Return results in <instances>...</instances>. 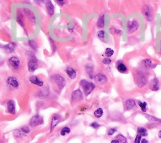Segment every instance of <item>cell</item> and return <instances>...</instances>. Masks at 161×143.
Here are the masks:
<instances>
[{"label": "cell", "mask_w": 161, "mask_h": 143, "mask_svg": "<svg viewBox=\"0 0 161 143\" xmlns=\"http://www.w3.org/2000/svg\"><path fill=\"white\" fill-rule=\"evenodd\" d=\"M26 54L29 57V63H28V69H29L30 72L33 73L39 67L37 59V57H35L33 52H32V51H28Z\"/></svg>", "instance_id": "cell-1"}, {"label": "cell", "mask_w": 161, "mask_h": 143, "mask_svg": "<svg viewBox=\"0 0 161 143\" xmlns=\"http://www.w3.org/2000/svg\"><path fill=\"white\" fill-rule=\"evenodd\" d=\"M80 85L83 88V91L86 96H88L95 88V85L86 80H82L80 81Z\"/></svg>", "instance_id": "cell-2"}, {"label": "cell", "mask_w": 161, "mask_h": 143, "mask_svg": "<svg viewBox=\"0 0 161 143\" xmlns=\"http://www.w3.org/2000/svg\"><path fill=\"white\" fill-rule=\"evenodd\" d=\"M43 124V117H41L39 114H36L33 115V117L31 118L30 120L29 124L31 127H35L38 125H42Z\"/></svg>", "instance_id": "cell-3"}, {"label": "cell", "mask_w": 161, "mask_h": 143, "mask_svg": "<svg viewBox=\"0 0 161 143\" xmlns=\"http://www.w3.org/2000/svg\"><path fill=\"white\" fill-rule=\"evenodd\" d=\"M142 12L143 15L145 16V19L148 21V22H150L152 20V18H153V11H152V8L149 5H145L143 6L142 10Z\"/></svg>", "instance_id": "cell-4"}, {"label": "cell", "mask_w": 161, "mask_h": 143, "mask_svg": "<svg viewBox=\"0 0 161 143\" xmlns=\"http://www.w3.org/2000/svg\"><path fill=\"white\" fill-rule=\"evenodd\" d=\"M52 80L54 81L55 83H56L58 87L59 88V89H62L66 86V80L64 79V78L61 76L60 75L54 74L52 76Z\"/></svg>", "instance_id": "cell-5"}, {"label": "cell", "mask_w": 161, "mask_h": 143, "mask_svg": "<svg viewBox=\"0 0 161 143\" xmlns=\"http://www.w3.org/2000/svg\"><path fill=\"white\" fill-rule=\"evenodd\" d=\"M147 83V79L145 76L142 72L137 71V85L138 87H142Z\"/></svg>", "instance_id": "cell-6"}, {"label": "cell", "mask_w": 161, "mask_h": 143, "mask_svg": "<svg viewBox=\"0 0 161 143\" xmlns=\"http://www.w3.org/2000/svg\"><path fill=\"white\" fill-rule=\"evenodd\" d=\"M138 27H139V23L137 20H132L128 22V24H127V29H128V33H131L135 32V30L138 29Z\"/></svg>", "instance_id": "cell-7"}, {"label": "cell", "mask_w": 161, "mask_h": 143, "mask_svg": "<svg viewBox=\"0 0 161 143\" xmlns=\"http://www.w3.org/2000/svg\"><path fill=\"white\" fill-rule=\"evenodd\" d=\"M71 99L73 101H79V100H83V94L80 89H77L72 93Z\"/></svg>", "instance_id": "cell-8"}, {"label": "cell", "mask_w": 161, "mask_h": 143, "mask_svg": "<svg viewBox=\"0 0 161 143\" xmlns=\"http://www.w3.org/2000/svg\"><path fill=\"white\" fill-rule=\"evenodd\" d=\"M61 120V117L59 114H55L52 116L50 122V131H52L58 125Z\"/></svg>", "instance_id": "cell-9"}, {"label": "cell", "mask_w": 161, "mask_h": 143, "mask_svg": "<svg viewBox=\"0 0 161 143\" xmlns=\"http://www.w3.org/2000/svg\"><path fill=\"white\" fill-rule=\"evenodd\" d=\"M8 63H9L10 65L14 69H17L20 66V59H18L16 56H12L8 59Z\"/></svg>", "instance_id": "cell-10"}, {"label": "cell", "mask_w": 161, "mask_h": 143, "mask_svg": "<svg viewBox=\"0 0 161 143\" xmlns=\"http://www.w3.org/2000/svg\"><path fill=\"white\" fill-rule=\"evenodd\" d=\"M7 110L10 114H16V103L13 100H10L7 103Z\"/></svg>", "instance_id": "cell-11"}, {"label": "cell", "mask_w": 161, "mask_h": 143, "mask_svg": "<svg viewBox=\"0 0 161 143\" xmlns=\"http://www.w3.org/2000/svg\"><path fill=\"white\" fill-rule=\"evenodd\" d=\"M95 81L100 85H104L108 82V78L103 73H100L95 76Z\"/></svg>", "instance_id": "cell-12"}, {"label": "cell", "mask_w": 161, "mask_h": 143, "mask_svg": "<svg viewBox=\"0 0 161 143\" xmlns=\"http://www.w3.org/2000/svg\"><path fill=\"white\" fill-rule=\"evenodd\" d=\"M149 88L152 91H157L159 90V81L157 78H154L151 80L149 84Z\"/></svg>", "instance_id": "cell-13"}, {"label": "cell", "mask_w": 161, "mask_h": 143, "mask_svg": "<svg viewBox=\"0 0 161 143\" xmlns=\"http://www.w3.org/2000/svg\"><path fill=\"white\" fill-rule=\"evenodd\" d=\"M117 69L120 73H126L128 71L127 66L121 61H119L117 63Z\"/></svg>", "instance_id": "cell-14"}, {"label": "cell", "mask_w": 161, "mask_h": 143, "mask_svg": "<svg viewBox=\"0 0 161 143\" xmlns=\"http://www.w3.org/2000/svg\"><path fill=\"white\" fill-rule=\"evenodd\" d=\"M85 70L86 71L87 74H88L89 77L91 79H93L94 77V75H93V72H94V67H93V65L91 63L87 64L85 66Z\"/></svg>", "instance_id": "cell-15"}, {"label": "cell", "mask_w": 161, "mask_h": 143, "mask_svg": "<svg viewBox=\"0 0 161 143\" xmlns=\"http://www.w3.org/2000/svg\"><path fill=\"white\" fill-rule=\"evenodd\" d=\"M7 83L13 88H17L19 86V83L17 80L16 78L13 77V76H10L7 79Z\"/></svg>", "instance_id": "cell-16"}, {"label": "cell", "mask_w": 161, "mask_h": 143, "mask_svg": "<svg viewBox=\"0 0 161 143\" xmlns=\"http://www.w3.org/2000/svg\"><path fill=\"white\" fill-rule=\"evenodd\" d=\"M29 80L31 83L35 85H37L39 86H42L43 85V82L39 80V78L36 76H31Z\"/></svg>", "instance_id": "cell-17"}, {"label": "cell", "mask_w": 161, "mask_h": 143, "mask_svg": "<svg viewBox=\"0 0 161 143\" xmlns=\"http://www.w3.org/2000/svg\"><path fill=\"white\" fill-rule=\"evenodd\" d=\"M46 6L47 8V11L48 14L50 16L53 15V13H54V6H53V4L50 1H47L46 3Z\"/></svg>", "instance_id": "cell-18"}, {"label": "cell", "mask_w": 161, "mask_h": 143, "mask_svg": "<svg viewBox=\"0 0 161 143\" xmlns=\"http://www.w3.org/2000/svg\"><path fill=\"white\" fill-rule=\"evenodd\" d=\"M143 64L145 68H147L154 69L157 66L156 64L152 63V61L149 59H145L143 60Z\"/></svg>", "instance_id": "cell-19"}, {"label": "cell", "mask_w": 161, "mask_h": 143, "mask_svg": "<svg viewBox=\"0 0 161 143\" xmlns=\"http://www.w3.org/2000/svg\"><path fill=\"white\" fill-rule=\"evenodd\" d=\"M135 105H136V103H135V100H133V99H127L126 102H125V107L128 110L134 108L135 107Z\"/></svg>", "instance_id": "cell-20"}, {"label": "cell", "mask_w": 161, "mask_h": 143, "mask_svg": "<svg viewBox=\"0 0 161 143\" xmlns=\"http://www.w3.org/2000/svg\"><path fill=\"white\" fill-rule=\"evenodd\" d=\"M16 47V44L15 42H11V43H9L7 45L4 46L3 47L5 48V50H6L7 51H8L9 52H13L15 51Z\"/></svg>", "instance_id": "cell-21"}, {"label": "cell", "mask_w": 161, "mask_h": 143, "mask_svg": "<svg viewBox=\"0 0 161 143\" xmlns=\"http://www.w3.org/2000/svg\"><path fill=\"white\" fill-rule=\"evenodd\" d=\"M66 73L70 79H74L76 77V71L72 68H67L66 69Z\"/></svg>", "instance_id": "cell-22"}, {"label": "cell", "mask_w": 161, "mask_h": 143, "mask_svg": "<svg viewBox=\"0 0 161 143\" xmlns=\"http://www.w3.org/2000/svg\"><path fill=\"white\" fill-rule=\"evenodd\" d=\"M144 117L148 119V120H149L151 122H155V123H161V119H159L156 118V117H153L152 115H150L148 114H144Z\"/></svg>", "instance_id": "cell-23"}, {"label": "cell", "mask_w": 161, "mask_h": 143, "mask_svg": "<svg viewBox=\"0 0 161 143\" xmlns=\"http://www.w3.org/2000/svg\"><path fill=\"white\" fill-rule=\"evenodd\" d=\"M49 90H47V88L43 89V90H41L39 91L38 93V96L40 98H46L47 96H49Z\"/></svg>", "instance_id": "cell-24"}, {"label": "cell", "mask_w": 161, "mask_h": 143, "mask_svg": "<svg viewBox=\"0 0 161 143\" xmlns=\"http://www.w3.org/2000/svg\"><path fill=\"white\" fill-rule=\"evenodd\" d=\"M97 27L99 28H103L104 27V15H103L98 18L97 21Z\"/></svg>", "instance_id": "cell-25"}, {"label": "cell", "mask_w": 161, "mask_h": 143, "mask_svg": "<svg viewBox=\"0 0 161 143\" xmlns=\"http://www.w3.org/2000/svg\"><path fill=\"white\" fill-rule=\"evenodd\" d=\"M138 134H140L142 136H147L148 135L147 130L144 127H138L137 129Z\"/></svg>", "instance_id": "cell-26"}, {"label": "cell", "mask_w": 161, "mask_h": 143, "mask_svg": "<svg viewBox=\"0 0 161 143\" xmlns=\"http://www.w3.org/2000/svg\"><path fill=\"white\" fill-rule=\"evenodd\" d=\"M103 115V109L101 108H98L96 110H95L94 112V117H96L97 119H99L100 118V117H102Z\"/></svg>", "instance_id": "cell-27"}, {"label": "cell", "mask_w": 161, "mask_h": 143, "mask_svg": "<svg viewBox=\"0 0 161 143\" xmlns=\"http://www.w3.org/2000/svg\"><path fill=\"white\" fill-rule=\"evenodd\" d=\"M28 43H29L30 47L33 51H37V42H35L34 40H29Z\"/></svg>", "instance_id": "cell-28"}, {"label": "cell", "mask_w": 161, "mask_h": 143, "mask_svg": "<svg viewBox=\"0 0 161 143\" xmlns=\"http://www.w3.org/2000/svg\"><path fill=\"white\" fill-rule=\"evenodd\" d=\"M24 134H25V133L22 131L21 129H16L13 131L14 136L16 137H22V136H23Z\"/></svg>", "instance_id": "cell-29"}, {"label": "cell", "mask_w": 161, "mask_h": 143, "mask_svg": "<svg viewBox=\"0 0 161 143\" xmlns=\"http://www.w3.org/2000/svg\"><path fill=\"white\" fill-rule=\"evenodd\" d=\"M114 53H115V51H114L112 49H111V48H109V47L106 48L105 50V52H104V54H105L106 56L108 57V58H109L110 57H111V56H113Z\"/></svg>", "instance_id": "cell-30"}, {"label": "cell", "mask_w": 161, "mask_h": 143, "mask_svg": "<svg viewBox=\"0 0 161 143\" xmlns=\"http://www.w3.org/2000/svg\"><path fill=\"white\" fill-rule=\"evenodd\" d=\"M70 132V129L69 128V127H64V128H62L60 131V135L63 136H66V134H69Z\"/></svg>", "instance_id": "cell-31"}, {"label": "cell", "mask_w": 161, "mask_h": 143, "mask_svg": "<svg viewBox=\"0 0 161 143\" xmlns=\"http://www.w3.org/2000/svg\"><path fill=\"white\" fill-rule=\"evenodd\" d=\"M116 139L120 141V142L121 143H127V138L125 137H124L123 135H121V134L117 135V137H116Z\"/></svg>", "instance_id": "cell-32"}, {"label": "cell", "mask_w": 161, "mask_h": 143, "mask_svg": "<svg viewBox=\"0 0 161 143\" xmlns=\"http://www.w3.org/2000/svg\"><path fill=\"white\" fill-rule=\"evenodd\" d=\"M138 103V105H139L142 111L143 112H146V111H147L146 107H147V103L146 102H142L139 101Z\"/></svg>", "instance_id": "cell-33"}, {"label": "cell", "mask_w": 161, "mask_h": 143, "mask_svg": "<svg viewBox=\"0 0 161 143\" xmlns=\"http://www.w3.org/2000/svg\"><path fill=\"white\" fill-rule=\"evenodd\" d=\"M97 35L100 39H104L105 38V32L104 30L98 31Z\"/></svg>", "instance_id": "cell-34"}, {"label": "cell", "mask_w": 161, "mask_h": 143, "mask_svg": "<svg viewBox=\"0 0 161 143\" xmlns=\"http://www.w3.org/2000/svg\"><path fill=\"white\" fill-rule=\"evenodd\" d=\"M21 129H22V131H23L25 134H29L30 132V128L28 126H23V127H22V128H21Z\"/></svg>", "instance_id": "cell-35"}, {"label": "cell", "mask_w": 161, "mask_h": 143, "mask_svg": "<svg viewBox=\"0 0 161 143\" xmlns=\"http://www.w3.org/2000/svg\"><path fill=\"white\" fill-rule=\"evenodd\" d=\"M90 126H91V127H93V129H98L99 127H100V124L97 122H94L91 123V124H90Z\"/></svg>", "instance_id": "cell-36"}, {"label": "cell", "mask_w": 161, "mask_h": 143, "mask_svg": "<svg viewBox=\"0 0 161 143\" xmlns=\"http://www.w3.org/2000/svg\"><path fill=\"white\" fill-rule=\"evenodd\" d=\"M111 61H111V59H110V58H104V59L102 60L103 63L106 65H108L110 64H111Z\"/></svg>", "instance_id": "cell-37"}, {"label": "cell", "mask_w": 161, "mask_h": 143, "mask_svg": "<svg viewBox=\"0 0 161 143\" xmlns=\"http://www.w3.org/2000/svg\"><path fill=\"white\" fill-rule=\"evenodd\" d=\"M117 132V129L115 128H111L108 131V136H112Z\"/></svg>", "instance_id": "cell-38"}, {"label": "cell", "mask_w": 161, "mask_h": 143, "mask_svg": "<svg viewBox=\"0 0 161 143\" xmlns=\"http://www.w3.org/2000/svg\"><path fill=\"white\" fill-rule=\"evenodd\" d=\"M141 140H142V136H140V134H137L135 139L134 143H140Z\"/></svg>", "instance_id": "cell-39"}, {"label": "cell", "mask_w": 161, "mask_h": 143, "mask_svg": "<svg viewBox=\"0 0 161 143\" xmlns=\"http://www.w3.org/2000/svg\"><path fill=\"white\" fill-rule=\"evenodd\" d=\"M56 2H57V4H59L60 6H63V5H64V1H60V0H59V1H56Z\"/></svg>", "instance_id": "cell-40"}, {"label": "cell", "mask_w": 161, "mask_h": 143, "mask_svg": "<svg viewBox=\"0 0 161 143\" xmlns=\"http://www.w3.org/2000/svg\"><path fill=\"white\" fill-rule=\"evenodd\" d=\"M140 143H149V141L147 140L146 139H142L141 140Z\"/></svg>", "instance_id": "cell-41"}, {"label": "cell", "mask_w": 161, "mask_h": 143, "mask_svg": "<svg viewBox=\"0 0 161 143\" xmlns=\"http://www.w3.org/2000/svg\"><path fill=\"white\" fill-rule=\"evenodd\" d=\"M110 143H120V141H118V140L113 139V140H112V141H111V142H110Z\"/></svg>", "instance_id": "cell-42"}, {"label": "cell", "mask_w": 161, "mask_h": 143, "mask_svg": "<svg viewBox=\"0 0 161 143\" xmlns=\"http://www.w3.org/2000/svg\"><path fill=\"white\" fill-rule=\"evenodd\" d=\"M158 136H159V138L161 139V131H160L159 132V134H158Z\"/></svg>", "instance_id": "cell-43"}, {"label": "cell", "mask_w": 161, "mask_h": 143, "mask_svg": "<svg viewBox=\"0 0 161 143\" xmlns=\"http://www.w3.org/2000/svg\"><path fill=\"white\" fill-rule=\"evenodd\" d=\"M2 61H3V59H2V58H1V57H0V64H1V63H2Z\"/></svg>", "instance_id": "cell-44"}, {"label": "cell", "mask_w": 161, "mask_h": 143, "mask_svg": "<svg viewBox=\"0 0 161 143\" xmlns=\"http://www.w3.org/2000/svg\"><path fill=\"white\" fill-rule=\"evenodd\" d=\"M160 52H161V41H160Z\"/></svg>", "instance_id": "cell-45"}]
</instances>
